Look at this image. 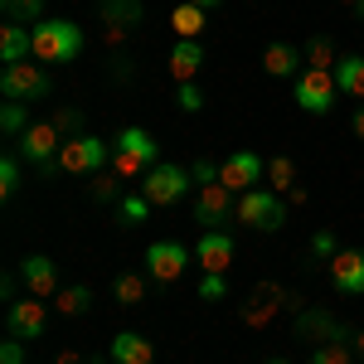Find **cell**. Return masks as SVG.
I'll list each match as a JSON object with an SVG mask.
<instances>
[{
  "label": "cell",
  "instance_id": "1",
  "mask_svg": "<svg viewBox=\"0 0 364 364\" xmlns=\"http://www.w3.org/2000/svg\"><path fill=\"white\" fill-rule=\"evenodd\" d=\"M29 34H34V58L44 68H63V63H73L83 54V29L73 20H39Z\"/></svg>",
  "mask_w": 364,
  "mask_h": 364
},
{
  "label": "cell",
  "instance_id": "2",
  "mask_svg": "<svg viewBox=\"0 0 364 364\" xmlns=\"http://www.w3.org/2000/svg\"><path fill=\"white\" fill-rule=\"evenodd\" d=\"M10 151H20V161H25L29 170H39L44 180H54V175H63L58 170V151H63V136H58L54 122H29V132Z\"/></svg>",
  "mask_w": 364,
  "mask_h": 364
},
{
  "label": "cell",
  "instance_id": "3",
  "mask_svg": "<svg viewBox=\"0 0 364 364\" xmlns=\"http://www.w3.org/2000/svg\"><path fill=\"white\" fill-rule=\"evenodd\" d=\"M0 92L5 102H39L54 92V78L39 58H20V63H0Z\"/></svg>",
  "mask_w": 364,
  "mask_h": 364
},
{
  "label": "cell",
  "instance_id": "4",
  "mask_svg": "<svg viewBox=\"0 0 364 364\" xmlns=\"http://www.w3.org/2000/svg\"><path fill=\"white\" fill-rule=\"evenodd\" d=\"M156 136L146 132V127H127L122 136L112 141V170L122 175V180H141L146 170L156 166Z\"/></svg>",
  "mask_w": 364,
  "mask_h": 364
},
{
  "label": "cell",
  "instance_id": "5",
  "mask_svg": "<svg viewBox=\"0 0 364 364\" xmlns=\"http://www.w3.org/2000/svg\"><path fill=\"white\" fill-rule=\"evenodd\" d=\"M190 185H195L190 166H166V161H156V166L141 175V195L151 199V209H170V204H180Z\"/></svg>",
  "mask_w": 364,
  "mask_h": 364
},
{
  "label": "cell",
  "instance_id": "6",
  "mask_svg": "<svg viewBox=\"0 0 364 364\" xmlns=\"http://www.w3.org/2000/svg\"><path fill=\"white\" fill-rule=\"evenodd\" d=\"M291 97H296V107L311 117H326L336 107L340 97V83H336V68H301V78L291 83Z\"/></svg>",
  "mask_w": 364,
  "mask_h": 364
},
{
  "label": "cell",
  "instance_id": "7",
  "mask_svg": "<svg viewBox=\"0 0 364 364\" xmlns=\"http://www.w3.org/2000/svg\"><path fill=\"white\" fill-rule=\"evenodd\" d=\"M112 166V146L102 136H68L63 141V151H58V170L63 175H97V170Z\"/></svg>",
  "mask_w": 364,
  "mask_h": 364
},
{
  "label": "cell",
  "instance_id": "8",
  "mask_svg": "<svg viewBox=\"0 0 364 364\" xmlns=\"http://www.w3.org/2000/svg\"><path fill=\"white\" fill-rule=\"evenodd\" d=\"M243 228H257V233H277L287 224V204H282L267 185H257L248 195H238V214H233Z\"/></svg>",
  "mask_w": 364,
  "mask_h": 364
},
{
  "label": "cell",
  "instance_id": "9",
  "mask_svg": "<svg viewBox=\"0 0 364 364\" xmlns=\"http://www.w3.org/2000/svg\"><path fill=\"white\" fill-rule=\"evenodd\" d=\"M190 257H195V252L185 248V243H175V238H161V243H151V248H146V277L161 282V287H170V282L185 277Z\"/></svg>",
  "mask_w": 364,
  "mask_h": 364
},
{
  "label": "cell",
  "instance_id": "10",
  "mask_svg": "<svg viewBox=\"0 0 364 364\" xmlns=\"http://www.w3.org/2000/svg\"><path fill=\"white\" fill-rule=\"evenodd\" d=\"M97 15H102V34H107V49H122L132 39V29L141 25V0H97Z\"/></svg>",
  "mask_w": 364,
  "mask_h": 364
},
{
  "label": "cell",
  "instance_id": "11",
  "mask_svg": "<svg viewBox=\"0 0 364 364\" xmlns=\"http://www.w3.org/2000/svg\"><path fill=\"white\" fill-rule=\"evenodd\" d=\"M238 214V195L228 190V185H199V199H195V224H204V228H219V224H228Z\"/></svg>",
  "mask_w": 364,
  "mask_h": 364
},
{
  "label": "cell",
  "instance_id": "12",
  "mask_svg": "<svg viewBox=\"0 0 364 364\" xmlns=\"http://www.w3.org/2000/svg\"><path fill=\"white\" fill-rule=\"evenodd\" d=\"M296 340H316V345L340 340V345H350V340H355V331H350L345 321H336L331 311L311 306V311H296Z\"/></svg>",
  "mask_w": 364,
  "mask_h": 364
},
{
  "label": "cell",
  "instance_id": "13",
  "mask_svg": "<svg viewBox=\"0 0 364 364\" xmlns=\"http://www.w3.org/2000/svg\"><path fill=\"white\" fill-rule=\"evenodd\" d=\"M5 326H10V340H39L44 326H49V311H44L39 296H20L5 311Z\"/></svg>",
  "mask_w": 364,
  "mask_h": 364
},
{
  "label": "cell",
  "instance_id": "14",
  "mask_svg": "<svg viewBox=\"0 0 364 364\" xmlns=\"http://www.w3.org/2000/svg\"><path fill=\"white\" fill-rule=\"evenodd\" d=\"M219 185H228L233 195H248L262 185V156H252V151H233L224 156V166H219Z\"/></svg>",
  "mask_w": 364,
  "mask_h": 364
},
{
  "label": "cell",
  "instance_id": "15",
  "mask_svg": "<svg viewBox=\"0 0 364 364\" xmlns=\"http://www.w3.org/2000/svg\"><path fill=\"white\" fill-rule=\"evenodd\" d=\"M20 282H25L29 296L49 301V296H58V262L44 252H29V257H20Z\"/></svg>",
  "mask_w": 364,
  "mask_h": 364
},
{
  "label": "cell",
  "instance_id": "16",
  "mask_svg": "<svg viewBox=\"0 0 364 364\" xmlns=\"http://www.w3.org/2000/svg\"><path fill=\"white\" fill-rule=\"evenodd\" d=\"M282 306H296V301H291V291L277 287V282H257V287H252V296H248V306H243V321H248V326H267Z\"/></svg>",
  "mask_w": 364,
  "mask_h": 364
},
{
  "label": "cell",
  "instance_id": "17",
  "mask_svg": "<svg viewBox=\"0 0 364 364\" xmlns=\"http://www.w3.org/2000/svg\"><path fill=\"white\" fill-rule=\"evenodd\" d=\"M331 287L340 296H364V248H340L331 257Z\"/></svg>",
  "mask_w": 364,
  "mask_h": 364
},
{
  "label": "cell",
  "instance_id": "18",
  "mask_svg": "<svg viewBox=\"0 0 364 364\" xmlns=\"http://www.w3.org/2000/svg\"><path fill=\"white\" fill-rule=\"evenodd\" d=\"M195 262L204 272H228V262H233V238H228L224 228H204V238L195 243Z\"/></svg>",
  "mask_w": 364,
  "mask_h": 364
},
{
  "label": "cell",
  "instance_id": "19",
  "mask_svg": "<svg viewBox=\"0 0 364 364\" xmlns=\"http://www.w3.org/2000/svg\"><path fill=\"white\" fill-rule=\"evenodd\" d=\"M262 68H267L272 78H301V68H306V58H301V44L272 39V44L262 49Z\"/></svg>",
  "mask_w": 364,
  "mask_h": 364
},
{
  "label": "cell",
  "instance_id": "20",
  "mask_svg": "<svg viewBox=\"0 0 364 364\" xmlns=\"http://www.w3.org/2000/svg\"><path fill=\"white\" fill-rule=\"evenodd\" d=\"M112 364H156V345L141 336V331H122V336L107 345Z\"/></svg>",
  "mask_w": 364,
  "mask_h": 364
},
{
  "label": "cell",
  "instance_id": "21",
  "mask_svg": "<svg viewBox=\"0 0 364 364\" xmlns=\"http://www.w3.org/2000/svg\"><path fill=\"white\" fill-rule=\"evenodd\" d=\"M34 25H15L5 20L0 25V63H20V58H34Z\"/></svg>",
  "mask_w": 364,
  "mask_h": 364
},
{
  "label": "cell",
  "instance_id": "22",
  "mask_svg": "<svg viewBox=\"0 0 364 364\" xmlns=\"http://www.w3.org/2000/svg\"><path fill=\"white\" fill-rule=\"evenodd\" d=\"M199 68H204L199 39H175V49H170V73H175V83H195Z\"/></svg>",
  "mask_w": 364,
  "mask_h": 364
},
{
  "label": "cell",
  "instance_id": "23",
  "mask_svg": "<svg viewBox=\"0 0 364 364\" xmlns=\"http://www.w3.org/2000/svg\"><path fill=\"white\" fill-rule=\"evenodd\" d=\"M122 195H127V180H122L112 166L97 170V175H87V199H92V204H117Z\"/></svg>",
  "mask_w": 364,
  "mask_h": 364
},
{
  "label": "cell",
  "instance_id": "24",
  "mask_svg": "<svg viewBox=\"0 0 364 364\" xmlns=\"http://www.w3.org/2000/svg\"><path fill=\"white\" fill-rule=\"evenodd\" d=\"M336 83L345 97H355V102H364V54H345L336 63Z\"/></svg>",
  "mask_w": 364,
  "mask_h": 364
},
{
  "label": "cell",
  "instance_id": "25",
  "mask_svg": "<svg viewBox=\"0 0 364 364\" xmlns=\"http://www.w3.org/2000/svg\"><path fill=\"white\" fill-rule=\"evenodd\" d=\"M204 15H209L204 5L180 0V5L170 10V25H175V34H180V39H199V34H204Z\"/></svg>",
  "mask_w": 364,
  "mask_h": 364
},
{
  "label": "cell",
  "instance_id": "26",
  "mask_svg": "<svg viewBox=\"0 0 364 364\" xmlns=\"http://www.w3.org/2000/svg\"><path fill=\"white\" fill-rule=\"evenodd\" d=\"M267 190L272 195H291L296 190V161L291 156H272L267 161Z\"/></svg>",
  "mask_w": 364,
  "mask_h": 364
},
{
  "label": "cell",
  "instance_id": "27",
  "mask_svg": "<svg viewBox=\"0 0 364 364\" xmlns=\"http://www.w3.org/2000/svg\"><path fill=\"white\" fill-rule=\"evenodd\" d=\"M146 282L151 277H141V272H122V277L112 282V301L117 306H141V301H146Z\"/></svg>",
  "mask_w": 364,
  "mask_h": 364
},
{
  "label": "cell",
  "instance_id": "28",
  "mask_svg": "<svg viewBox=\"0 0 364 364\" xmlns=\"http://www.w3.org/2000/svg\"><path fill=\"white\" fill-rule=\"evenodd\" d=\"M301 58H306V68H336V44L326 39V34H311L306 44H301Z\"/></svg>",
  "mask_w": 364,
  "mask_h": 364
},
{
  "label": "cell",
  "instance_id": "29",
  "mask_svg": "<svg viewBox=\"0 0 364 364\" xmlns=\"http://www.w3.org/2000/svg\"><path fill=\"white\" fill-rule=\"evenodd\" d=\"M20 185H25V161H20V151H5V161H0V195L15 199Z\"/></svg>",
  "mask_w": 364,
  "mask_h": 364
},
{
  "label": "cell",
  "instance_id": "30",
  "mask_svg": "<svg viewBox=\"0 0 364 364\" xmlns=\"http://www.w3.org/2000/svg\"><path fill=\"white\" fill-rule=\"evenodd\" d=\"M54 306H58V316H87L92 311V291L87 287H58Z\"/></svg>",
  "mask_w": 364,
  "mask_h": 364
},
{
  "label": "cell",
  "instance_id": "31",
  "mask_svg": "<svg viewBox=\"0 0 364 364\" xmlns=\"http://www.w3.org/2000/svg\"><path fill=\"white\" fill-rule=\"evenodd\" d=\"M146 214H151V199L141 195H122L117 199V219H122V228H136V224H146Z\"/></svg>",
  "mask_w": 364,
  "mask_h": 364
},
{
  "label": "cell",
  "instance_id": "32",
  "mask_svg": "<svg viewBox=\"0 0 364 364\" xmlns=\"http://www.w3.org/2000/svg\"><path fill=\"white\" fill-rule=\"evenodd\" d=\"M5 20H15V25H39V20H49V15H44V0H5Z\"/></svg>",
  "mask_w": 364,
  "mask_h": 364
},
{
  "label": "cell",
  "instance_id": "33",
  "mask_svg": "<svg viewBox=\"0 0 364 364\" xmlns=\"http://www.w3.org/2000/svg\"><path fill=\"white\" fill-rule=\"evenodd\" d=\"M25 107H29V102H5V112H0V132H5L10 141H20V136L29 132V117H25Z\"/></svg>",
  "mask_w": 364,
  "mask_h": 364
},
{
  "label": "cell",
  "instance_id": "34",
  "mask_svg": "<svg viewBox=\"0 0 364 364\" xmlns=\"http://www.w3.org/2000/svg\"><path fill=\"white\" fill-rule=\"evenodd\" d=\"M311 364H355V345H340V340H326L311 350Z\"/></svg>",
  "mask_w": 364,
  "mask_h": 364
},
{
  "label": "cell",
  "instance_id": "35",
  "mask_svg": "<svg viewBox=\"0 0 364 364\" xmlns=\"http://www.w3.org/2000/svg\"><path fill=\"white\" fill-rule=\"evenodd\" d=\"M49 122L58 127V136H63V141H68V136H83V112H78V107H54Z\"/></svg>",
  "mask_w": 364,
  "mask_h": 364
},
{
  "label": "cell",
  "instance_id": "36",
  "mask_svg": "<svg viewBox=\"0 0 364 364\" xmlns=\"http://www.w3.org/2000/svg\"><path fill=\"white\" fill-rule=\"evenodd\" d=\"M199 296H204V301H228V272H204Z\"/></svg>",
  "mask_w": 364,
  "mask_h": 364
},
{
  "label": "cell",
  "instance_id": "37",
  "mask_svg": "<svg viewBox=\"0 0 364 364\" xmlns=\"http://www.w3.org/2000/svg\"><path fill=\"white\" fill-rule=\"evenodd\" d=\"M175 107H185V112H199L204 107V92L195 83H175Z\"/></svg>",
  "mask_w": 364,
  "mask_h": 364
},
{
  "label": "cell",
  "instance_id": "38",
  "mask_svg": "<svg viewBox=\"0 0 364 364\" xmlns=\"http://www.w3.org/2000/svg\"><path fill=\"white\" fill-rule=\"evenodd\" d=\"M336 252H340L336 233H326V228H321V233H316V238H311V257H321V262H331V257H336Z\"/></svg>",
  "mask_w": 364,
  "mask_h": 364
},
{
  "label": "cell",
  "instance_id": "39",
  "mask_svg": "<svg viewBox=\"0 0 364 364\" xmlns=\"http://www.w3.org/2000/svg\"><path fill=\"white\" fill-rule=\"evenodd\" d=\"M190 175H195V185H214V180H219V166H214V161H195Z\"/></svg>",
  "mask_w": 364,
  "mask_h": 364
},
{
  "label": "cell",
  "instance_id": "40",
  "mask_svg": "<svg viewBox=\"0 0 364 364\" xmlns=\"http://www.w3.org/2000/svg\"><path fill=\"white\" fill-rule=\"evenodd\" d=\"M0 364H25V340H5L0 345Z\"/></svg>",
  "mask_w": 364,
  "mask_h": 364
},
{
  "label": "cell",
  "instance_id": "41",
  "mask_svg": "<svg viewBox=\"0 0 364 364\" xmlns=\"http://www.w3.org/2000/svg\"><path fill=\"white\" fill-rule=\"evenodd\" d=\"M0 291H5V301H20V296H15V272H5V282H0Z\"/></svg>",
  "mask_w": 364,
  "mask_h": 364
},
{
  "label": "cell",
  "instance_id": "42",
  "mask_svg": "<svg viewBox=\"0 0 364 364\" xmlns=\"http://www.w3.org/2000/svg\"><path fill=\"white\" fill-rule=\"evenodd\" d=\"M54 364H83V355H78V350H58Z\"/></svg>",
  "mask_w": 364,
  "mask_h": 364
},
{
  "label": "cell",
  "instance_id": "43",
  "mask_svg": "<svg viewBox=\"0 0 364 364\" xmlns=\"http://www.w3.org/2000/svg\"><path fill=\"white\" fill-rule=\"evenodd\" d=\"M350 127H355V136L364 141V107H355V122H350Z\"/></svg>",
  "mask_w": 364,
  "mask_h": 364
},
{
  "label": "cell",
  "instance_id": "44",
  "mask_svg": "<svg viewBox=\"0 0 364 364\" xmlns=\"http://www.w3.org/2000/svg\"><path fill=\"white\" fill-rule=\"evenodd\" d=\"M350 345H355V355L364 360V331H355V340H350Z\"/></svg>",
  "mask_w": 364,
  "mask_h": 364
},
{
  "label": "cell",
  "instance_id": "45",
  "mask_svg": "<svg viewBox=\"0 0 364 364\" xmlns=\"http://www.w3.org/2000/svg\"><path fill=\"white\" fill-rule=\"evenodd\" d=\"M195 5H204V10H214V5H224V0H195Z\"/></svg>",
  "mask_w": 364,
  "mask_h": 364
},
{
  "label": "cell",
  "instance_id": "46",
  "mask_svg": "<svg viewBox=\"0 0 364 364\" xmlns=\"http://www.w3.org/2000/svg\"><path fill=\"white\" fill-rule=\"evenodd\" d=\"M355 20H360V25H364V0H360V5H355Z\"/></svg>",
  "mask_w": 364,
  "mask_h": 364
},
{
  "label": "cell",
  "instance_id": "47",
  "mask_svg": "<svg viewBox=\"0 0 364 364\" xmlns=\"http://www.w3.org/2000/svg\"><path fill=\"white\" fill-rule=\"evenodd\" d=\"M267 364H291V360H282V355H277V360H267Z\"/></svg>",
  "mask_w": 364,
  "mask_h": 364
},
{
  "label": "cell",
  "instance_id": "48",
  "mask_svg": "<svg viewBox=\"0 0 364 364\" xmlns=\"http://www.w3.org/2000/svg\"><path fill=\"white\" fill-rule=\"evenodd\" d=\"M340 5H350V10H355V5H360V0H340Z\"/></svg>",
  "mask_w": 364,
  "mask_h": 364
}]
</instances>
